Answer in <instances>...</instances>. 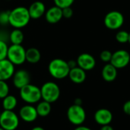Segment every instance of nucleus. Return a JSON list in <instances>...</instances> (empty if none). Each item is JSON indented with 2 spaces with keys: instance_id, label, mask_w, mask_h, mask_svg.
<instances>
[{
  "instance_id": "obj_11",
  "label": "nucleus",
  "mask_w": 130,
  "mask_h": 130,
  "mask_svg": "<svg viewBox=\"0 0 130 130\" xmlns=\"http://www.w3.org/2000/svg\"><path fill=\"white\" fill-rule=\"evenodd\" d=\"M18 114L19 118L26 123L34 122L38 117L36 107H34L32 104H27L21 107Z\"/></svg>"
},
{
  "instance_id": "obj_9",
  "label": "nucleus",
  "mask_w": 130,
  "mask_h": 130,
  "mask_svg": "<svg viewBox=\"0 0 130 130\" xmlns=\"http://www.w3.org/2000/svg\"><path fill=\"white\" fill-rule=\"evenodd\" d=\"M129 53L125 50H119L113 53L110 63H111L117 69H121L126 68L129 64Z\"/></svg>"
},
{
  "instance_id": "obj_33",
  "label": "nucleus",
  "mask_w": 130,
  "mask_h": 130,
  "mask_svg": "<svg viewBox=\"0 0 130 130\" xmlns=\"http://www.w3.org/2000/svg\"><path fill=\"white\" fill-rule=\"evenodd\" d=\"M74 130H92L91 129L87 127V126H76V128Z\"/></svg>"
},
{
  "instance_id": "obj_20",
  "label": "nucleus",
  "mask_w": 130,
  "mask_h": 130,
  "mask_svg": "<svg viewBox=\"0 0 130 130\" xmlns=\"http://www.w3.org/2000/svg\"><path fill=\"white\" fill-rule=\"evenodd\" d=\"M36 110L38 117H47L51 112V104L45 101H41L37 103Z\"/></svg>"
},
{
  "instance_id": "obj_13",
  "label": "nucleus",
  "mask_w": 130,
  "mask_h": 130,
  "mask_svg": "<svg viewBox=\"0 0 130 130\" xmlns=\"http://www.w3.org/2000/svg\"><path fill=\"white\" fill-rule=\"evenodd\" d=\"M113 113L112 112L106 108H101L98 110L94 115V119L95 122L100 126L110 125L113 121Z\"/></svg>"
},
{
  "instance_id": "obj_2",
  "label": "nucleus",
  "mask_w": 130,
  "mask_h": 130,
  "mask_svg": "<svg viewBox=\"0 0 130 130\" xmlns=\"http://www.w3.org/2000/svg\"><path fill=\"white\" fill-rule=\"evenodd\" d=\"M48 71L53 78L60 80L68 77L70 68L66 60L57 58L50 61L48 65Z\"/></svg>"
},
{
  "instance_id": "obj_35",
  "label": "nucleus",
  "mask_w": 130,
  "mask_h": 130,
  "mask_svg": "<svg viewBox=\"0 0 130 130\" xmlns=\"http://www.w3.org/2000/svg\"><path fill=\"white\" fill-rule=\"evenodd\" d=\"M31 130H45L43 127H40V126H35L34 127L33 129H31Z\"/></svg>"
},
{
  "instance_id": "obj_5",
  "label": "nucleus",
  "mask_w": 130,
  "mask_h": 130,
  "mask_svg": "<svg viewBox=\"0 0 130 130\" xmlns=\"http://www.w3.org/2000/svg\"><path fill=\"white\" fill-rule=\"evenodd\" d=\"M66 115L69 121L76 126H82L86 120V112L82 105L73 104L68 108Z\"/></svg>"
},
{
  "instance_id": "obj_6",
  "label": "nucleus",
  "mask_w": 130,
  "mask_h": 130,
  "mask_svg": "<svg viewBox=\"0 0 130 130\" xmlns=\"http://www.w3.org/2000/svg\"><path fill=\"white\" fill-rule=\"evenodd\" d=\"M7 59L14 66H21L26 62V50L22 45L11 44L8 49Z\"/></svg>"
},
{
  "instance_id": "obj_12",
  "label": "nucleus",
  "mask_w": 130,
  "mask_h": 130,
  "mask_svg": "<svg viewBox=\"0 0 130 130\" xmlns=\"http://www.w3.org/2000/svg\"><path fill=\"white\" fill-rule=\"evenodd\" d=\"M76 62L77 66L85 72L94 69L96 66V60L94 57L91 54L87 53L80 54L78 56Z\"/></svg>"
},
{
  "instance_id": "obj_25",
  "label": "nucleus",
  "mask_w": 130,
  "mask_h": 130,
  "mask_svg": "<svg viewBox=\"0 0 130 130\" xmlns=\"http://www.w3.org/2000/svg\"><path fill=\"white\" fill-rule=\"evenodd\" d=\"M53 2L56 6L62 9L67 7H71L75 0H53Z\"/></svg>"
},
{
  "instance_id": "obj_14",
  "label": "nucleus",
  "mask_w": 130,
  "mask_h": 130,
  "mask_svg": "<svg viewBox=\"0 0 130 130\" xmlns=\"http://www.w3.org/2000/svg\"><path fill=\"white\" fill-rule=\"evenodd\" d=\"M14 65L8 59L0 60V80L7 81L12 78L14 73Z\"/></svg>"
},
{
  "instance_id": "obj_37",
  "label": "nucleus",
  "mask_w": 130,
  "mask_h": 130,
  "mask_svg": "<svg viewBox=\"0 0 130 130\" xmlns=\"http://www.w3.org/2000/svg\"><path fill=\"white\" fill-rule=\"evenodd\" d=\"M0 130H5V129H3V128H2V127H1V126H0Z\"/></svg>"
},
{
  "instance_id": "obj_28",
  "label": "nucleus",
  "mask_w": 130,
  "mask_h": 130,
  "mask_svg": "<svg viewBox=\"0 0 130 130\" xmlns=\"http://www.w3.org/2000/svg\"><path fill=\"white\" fill-rule=\"evenodd\" d=\"M9 14L10 11H3L0 12V24L7 25L9 24Z\"/></svg>"
},
{
  "instance_id": "obj_27",
  "label": "nucleus",
  "mask_w": 130,
  "mask_h": 130,
  "mask_svg": "<svg viewBox=\"0 0 130 130\" xmlns=\"http://www.w3.org/2000/svg\"><path fill=\"white\" fill-rule=\"evenodd\" d=\"M8 49V46L7 43L5 41L0 40V60L7 59Z\"/></svg>"
},
{
  "instance_id": "obj_1",
  "label": "nucleus",
  "mask_w": 130,
  "mask_h": 130,
  "mask_svg": "<svg viewBox=\"0 0 130 130\" xmlns=\"http://www.w3.org/2000/svg\"><path fill=\"white\" fill-rule=\"evenodd\" d=\"M30 19L28 9L24 6H18L10 11L9 24L14 28L21 29L26 27Z\"/></svg>"
},
{
  "instance_id": "obj_18",
  "label": "nucleus",
  "mask_w": 130,
  "mask_h": 130,
  "mask_svg": "<svg viewBox=\"0 0 130 130\" xmlns=\"http://www.w3.org/2000/svg\"><path fill=\"white\" fill-rule=\"evenodd\" d=\"M68 77L75 84H82L86 79V72L78 66L70 69Z\"/></svg>"
},
{
  "instance_id": "obj_21",
  "label": "nucleus",
  "mask_w": 130,
  "mask_h": 130,
  "mask_svg": "<svg viewBox=\"0 0 130 130\" xmlns=\"http://www.w3.org/2000/svg\"><path fill=\"white\" fill-rule=\"evenodd\" d=\"M18 105V100L14 95L8 94L2 99V107L5 110H13Z\"/></svg>"
},
{
  "instance_id": "obj_22",
  "label": "nucleus",
  "mask_w": 130,
  "mask_h": 130,
  "mask_svg": "<svg viewBox=\"0 0 130 130\" xmlns=\"http://www.w3.org/2000/svg\"><path fill=\"white\" fill-rule=\"evenodd\" d=\"M10 41L12 44H16V45H21V43L24 41V33L21 29L14 28L10 34L9 36Z\"/></svg>"
},
{
  "instance_id": "obj_4",
  "label": "nucleus",
  "mask_w": 130,
  "mask_h": 130,
  "mask_svg": "<svg viewBox=\"0 0 130 130\" xmlns=\"http://www.w3.org/2000/svg\"><path fill=\"white\" fill-rule=\"evenodd\" d=\"M40 92L42 100L50 104L57 101L61 93L59 85L53 82H45L40 88Z\"/></svg>"
},
{
  "instance_id": "obj_23",
  "label": "nucleus",
  "mask_w": 130,
  "mask_h": 130,
  "mask_svg": "<svg viewBox=\"0 0 130 130\" xmlns=\"http://www.w3.org/2000/svg\"><path fill=\"white\" fill-rule=\"evenodd\" d=\"M129 32L124 30H121L117 32L116 34V40L122 44L124 43H127L129 42Z\"/></svg>"
},
{
  "instance_id": "obj_24",
  "label": "nucleus",
  "mask_w": 130,
  "mask_h": 130,
  "mask_svg": "<svg viewBox=\"0 0 130 130\" xmlns=\"http://www.w3.org/2000/svg\"><path fill=\"white\" fill-rule=\"evenodd\" d=\"M9 94V86L5 81L0 80V99H3Z\"/></svg>"
},
{
  "instance_id": "obj_8",
  "label": "nucleus",
  "mask_w": 130,
  "mask_h": 130,
  "mask_svg": "<svg viewBox=\"0 0 130 130\" xmlns=\"http://www.w3.org/2000/svg\"><path fill=\"white\" fill-rule=\"evenodd\" d=\"M123 14L119 11H109L104 17V24L109 30H119L124 24Z\"/></svg>"
},
{
  "instance_id": "obj_10",
  "label": "nucleus",
  "mask_w": 130,
  "mask_h": 130,
  "mask_svg": "<svg viewBox=\"0 0 130 130\" xmlns=\"http://www.w3.org/2000/svg\"><path fill=\"white\" fill-rule=\"evenodd\" d=\"M12 82L14 86L20 90L24 86L30 83V75L25 69H19L14 72L12 76Z\"/></svg>"
},
{
  "instance_id": "obj_30",
  "label": "nucleus",
  "mask_w": 130,
  "mask_h": 130,
  "mask_svg": "<svg viewBox=\"0 0 130 130\" xmlns=\"http://www.w3.org/2000/svg\"><path fill=\"white\" fill-rule=\"evenodd\" d=\"M123 110L125 114L130 116V100L124 103L123 106Z\"/></svg>"
},
{
  "instance_id": "obj_31",
  "label": "nucleus",
  "mask_w": 130,
  "mask_h": 130,
  "mask_svg": "<svg viewBox=\"0 0 130 130\" xmlns=\"http://www.w3.org/2000/svg\"><path fill=\"white\" fill-rule=\"evenodd\" d=\"M67 62H68V65H69L70 69H72V68H75V67L78 66H77V62H76V60H72H72L68 61Z\"/></svg>"
},
{
  "instance_id": "obj_26",
  "label": "nucleus",
  "mask_w": 130,
  "mask_h": 130,
  "mask_svg": "<svg viewBox=\"0 0 130 130\" xmlns=\"http://www.w3.org/2000/svg\"><path fill=\"white\" fill-rule=\"evenodd\" d=\"M112 55L113 53L110 50H105L100 53V59H101L102 62L105 63H110L112 59Z\"/></svg>"
},
{
  "instance_id": "obj_36",
  "label": "nucleus",
  "mask_w": 130,
  "mask_h": 130,
  "mask_svg": "<svg viewBox=\"0 0 130 130\" xmlns=\"http://www.w3.org/2000/svg\"><path fill=\"white\" fill-rule=\"evenodd\" d=\"M128 43L130 44V32H129V42H128Z\"/></svg>"
},
{
  "instance_id": "obj_15",
  "label": "nucleus",
  "mask_w": 130,
  "mask_h": 130,
  "mask_svg": "<svg viewBox=\"0 0 130 130\" xmlns=\"http://www.w3.org/2000/svg\"><path fill=\"white\" fill-rule=\"evenodd\" d=\"M31 19L36 20L42 18L46 12V6L41 1L34 2L27 8Z\"/></svg>"
},
{
  "instance_id": "obj_34",
  "label": "nucleus",
  "mask_w": 130,
  "mask_h": 130,
  "mask_svg": "<svg viewBox=\"0 0 130 130\" xmlns=\"http://www.w3.org/2000/svg\"><path fill=\"white\" fill-rule=\"evenodd\" d=\"M74 104H76V105H82V100L81 99V98H76L75 100V102H74Z\"/></svg>"
},
{
  "instance_id": "obj_29",
  "label": "nucleus",
  "mask_w": 130,
  "mask_h": 130,
  "mask_svg": "<svg viewBox=\"0 0 130 130\" xmlns=\"http://www.w3.org/2000/svg\"><path fill=\"white\" fill-rule=\"evenodd\" d=\"M62 18L69 19L73 15V10L71 7H67L65 8H62Z\"/></svg>"
},
{
  "instance_id": "obj_16",
  "label": "nucleus",
  "mask_w": 130,
  "mask_h": 130,
  "mask_svg": "<svg viewBox=\"0 0 130 130\" xmlns=\"http://www.w3.org/2000/svg\"><path fill=\"white\" fill-rule=\"evenodd\" d=\"M44 15L46 21L48 23L53 24L59 22L62 18V8L55 5L46 10Z\"/></svg>"
},
{
  "instance_id": "obj_7",
  "label": "nucleus",
  "mask_w": 130,
  "mask_h": 130,
  "mask_svg": "<svg viewBox=\"0 0 130 130\" xmlns=\"http://www.w3.org/2000/svg\"><path fill=\"white\" fill-rule=\"evenodd\" d=\"M19 119L13 110H4L0 115V126L5 130H16L19 126Z\"/></svg>"
},
{
  "instance_id": "obj_3",
  "label": "nucleus",
  "mask_w": 130,
  "mask_h": 130,
  "mask_svg": "<svg viewBox=\"0 0 130 130\" xmlns=\"http://www.w3.org/2000/svg\"><path fill=\"white\" fill-rule=\"evenodd\" d=\"M20 97L27 104H34L41 101L40 88L28 84L20 89Z\"/></svg>"
},
{
  "instance_id": "obj_32",
  "label": "nucleus",
  "mask_w": 130,
  "mask_h": 130,
  "mask_svg": "<svg viewBox=\"0 0 130 130\" xmlns=\"http://www.w3.org/2000/svg\"><path fill=\"white\" fill-rule=\"evenodd\" d=\"M100 130H114L113 128L110 125H105V126H101Z\"/></svg>"
},
{
  "instance_id": "obj_17",
  "label": "nucleus",
  "mask_w": 130,
  "mask_h": 130,
  "mask_svg": "<svg viewBox=\"0 0 130 130\" xmlns=\"http://www.w3.org/2000/svg\"><path fill=\"white\" fill-rule=\"evenodd\" d=\"M117 69L111 63H106L102 69L101 75L103 79L107 82H112L115 81L117 77Z\"/></svg>"
},
{
  "instance_id": "obj_38",
  "label": "nucleus",
  "mask_w": 130,
  "mask_h": 130,
  "mask_svg": "<svg viewBox=\"0 0 130 130\" xmlns=\"http://www.w3.org/2000/svg\"><path fill=\"white\" fill-rule=\"evenodd\" d=\"M0 115H1V112H0Z\"/></svg>"
},
{
  "instance_id": "obj_19",
  "label": "nucleus",
  "mask_w": 130,
  "mask_h": 130,
  "mask_svg": "<svg viewBox=\"0 0 130 130\" xmlns=\"http://www.w3.org/2000/svg\"><path fill=\"white\" fill-rule=\"evenodd\" d=\"M41 59V54L38 49L35 47H30L26 50V62L35 64L37 63Z\"/></svg>"
}]
</instances>
